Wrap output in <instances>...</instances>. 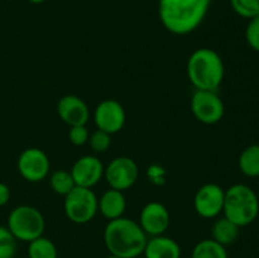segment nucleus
<instances>
[{"label": "nucleus", "mask_w": 259, "mask_h": 258, "mask_svg": "<svg viewBox=\"0 0 259 258\" xmlns=\"http://www.w3.org/2000/svg\"><path fill=\"white\" fill-rule=\"evenodd\" d=\"M210 4L211 0H159V19L168 32L189 34L201 24Z\"/></svg>", "instance_id": "nucleus-1"}, {"label": "nucleus", "mask_w": 259, "mask_h": 258, "mask_svg": "<svg viewBox=\"0 0 259 258\" xmlns=\"http://www.w3.org/2000/svg\"><path fill=\"white\" fill-rule=\"evenodd\" d=\"M147 234L139 223L128 218L109 220L104 229V243L113 255L120 258H137L143 254Z\"/></svg>", "instance_id": "nucleus-2"}, {"label": "nucleus", "mask_w": 259, "mask_h": 258, "mask_svg": "<svg viewBox=\"0 0 259 258\" xmlns=\"http://www.w3.org/2000/svg\"><path fill=\"white\" fill-rule=\"evenodd\" d=\"M224 62L211 48H199L187 61V76L197 90L215 91L224 80Z\"/></svg>", "instance_id": "nucleus-3"}, {"label": "nucleus", "mask_w": 259, "mask_h": 258, "mask_svg": "<svg viewBox=\"0 0 259 258\" xmlns=\"http://www.w3.org/2000/svg\"><path fill=\"white\" fill-rule=\"evenodd\" d=\"M223 212L239 228L252 224L259 214V199L254 190L244 184H235L225 191Z\"/></svg>", "instance_id": "nucleus-4"}, {"label": "nucleus", "mask_w": 259, "mask_h": 258, "mask_svg": "<svg viewBox=\"0 0 259 258\" xmlns=\"http://www.w3.org/2000/svg\"><path fill=\"white\" fill-rule=\"evenodd\" d=\"M7 228L15 239L29 243L43 235L46 228L45 217L37 207L20 205L9 212Z\"/></svg>", "instance_id": "nucleus-5"}, {"label": "nucleus", "mask_w": 259, "mask_h": 258, "mask_svg": "<svg viewBox=\"0 0 259 258\" xmlns=\"http://www.w3.org/2000/svg\"><path fill=\"white\" fill-rule=\"evenodd\" d=\"M63 210L72 223L86 224L98 212V197L91 189L76 186L65 196Z\"/></svg>", "instance_id": "nucleus-6"}, {"label": "nucleus", "mask_w": 259, "mask_h": 258, "mask_svg": "<svg viewBox=\"0 0 259 258\" xmlns=\"http://www.w3.org/2000/svg\"><path fill=\"white\" fill-rule=\"evenodd\" d=\"M191 110L200 123L212 125L223 119L225 106L215 91L196 90L191 99Z\"/></svg>", "instance_id": "nucleus-7"}, {"label": "nucleus", "mask_w": 259, "mask_h": 258, "mask_svg": "<svg viewBox=\"0 0 259 258\" xmlns=\"http://www.w3.org/2000/svg\"><path fill=\"white\" fill-rule=\"evenodd\" d=\"M104 176L110 189L124 191L131 189L138 180V164L129 157H116L104 169Z\"/></svg>", "instance_id": "nucleus-8"}, {"label": "nucleus", "mask_w": 259, "mask_h": 258, "mask_svg": "<svg viewBox=\"0 0 259 258\" xmlns=\"http://www.w3.org/2000/svg\"><path fill=\"white\" fill-rule=\"evenodd\" d=\"M18 171L28 182H39L47 177L50 172V159L39 148H27L18 158Z\"/></svg>", "instance_id": "nucleus-9"}, {"label": "nucleus", "mask_w": 259, "mask_h": 258, "mask_svg": "<svg viewBox=\"0 0 259 258\" xmlns=\"http://www.w3.org/2000/svg\"><path fill=\"white\" fill-rule=\"evenodd\" d=\"M225 191L217 184H205L194 197L195 211L204 219H212L223 212Z\"/></svg>", "instance_id": "nucleus-10"}, {"label": "nucleus", "mask_w": 259, "mask_h": 258, "mask_svg": "<svg viewBox=\"0 0 259 258\" xmlns=\"http://www.w3.org/2000/svg\"><path fill=\"white\" fill-rule=\"evenodd\" d=\"M94 120L100 131L106 132L111 136L121 131L125 124V111L119 101L108 99L96 106L94 113Z\"/></svg>", "instance_id": "nucleus-11"}, {"label": "nucleus", "mask_w": 259, "mask_h": 258, "mask_svg": "<svg viewBox=\"0 0 259 258\" xmlns=\"http://www.w3.org/2000/svg\"><path fill=\"white\" fill-rule=\"evenodd\" d=\"M171 217L163 204L157 201L148 202L142 209L139 217V225L147 235L156 237L162 235L169 227Z\"/></svg>", "instance_id": "nucleus-12"}, {"label": "nucleus", "mask_w": 259, "mask_h": 258, "mask_svg": "<svg viewBox=\"0 0 259 258\" xmlns=\"http://www.w3.org/2000/svg\"><path fill=\"white\" fill-rule=\"evenodd\" d=\"M104 169L105 168L98 157L83 156L73 163L70 172L76 186L91 189L104 176Z\"/></svg>", "instance_id": "nucleus-13"}, {"label": "nucleus", "mask_w": 259, "mask_h": 258, "mask_svg": "<svg viewBox=\"0 0 259 258\" xmlns=\"http://www.w3.org/2000/svg\"><path fill=\"white\" fill-rule=\"evenodd\" d=\"M57 113L61 120L68 126L86 125L90 118L88 105L76 95H66L57 104Z\"/></svg>", "instance_id": "nucleus-14"}, {"label": "nucleus", "mask_w": 259, "mask_h": 258, "mask_svg": "<svg viewBox=\"0 0 259 258\" xmlns=\"http://www.w3.org/2000/svg\"><path fill=\"white\" fill-rule=\"evenodd\" d=\"M143 254L146 258H181V247L172 238L156 235L147 240Z\"/></svg>", "instance_id": "nucleus-15"}, {"label": "nucleus", "mask_w": 259, "mask_h": 258, "mask_svg": "<svg viewBox=\"0 0 259 258\" xmlns=\"http://www.w3.org/2000/svg\"><path fill=\"white\" fill-rule=\"evenodd\" d=\"M125 207V197H124L123 191H119V190H108L98 200V210L108 220H114L123 217Z\"/></svg>", "instance_id": "nucleus-16"}, {"label": "nucleus", "mask_w": 259, "mask_h": 258, "mask_svg": "<svg viewBox=\"0 0 259 258\" xmlns=\"http://www.w3.org/2000/svg\"><path fill=\"white\" fill-rule=\"evenodd\" d=\"M240 228L237 224H234L233 222H230L229 219H227L225 217L220 218L217 222L212 224L211 228V239H214L215 242L220 243L224 247L235 243V240L239 237Z\"/></svg>", "instance_id": "nucleus-17"}, {"label": "nucleus", "mask_w": 259, "mask_h": 258, "mask_svg": "<svg viewBox=\"0 0 259 258\" xmlns=\"http://www.w3.org/2000/svg\"><path fill=\"white\" fill-rule=\"evenodd\" d=\"M239 169L247 177H259V144H250L239 156Z\"/></svg>", "instance_id": "nucleus-18"}, {"label": "nucleus", "mask_w": 259, "mask_h": 258, "mask_svg": "<svg viewBox=\"0 0 259 258\" xmlns=\"http://www.w3.org/2000/svg\"><path fill=\"white\" fill-rule=\"evenodd\" d=\"M190 258H229L227 247L214 239H202L194 247Z\"/></svg>", "instance_id": "nucleus-19"}, {"label": "nucleus", "mask_w": 259, "mask_h": 258, "mask_svg": "<svg viewBox=\"0 0 259 258\" xmlns=\"http://www.w3.org/2000/svg\"><path fill=\"white\" fill-rule=\"evenodd\" d=\"M29 258H58V250L55 243L46 237H39L28 244Z\"/></svg>", "instance_id": "nucleus-20"}, {"label": "nucleus", "mask_w": 259, "mask_h": 258, "mask_svg": "<svg viewBox=\"0 0 259 258\" xmlns=\"http://www.w3.org/2000/svg\"><path fill=\"white\" fill-rule=\"evenodd\" d=\"M50 184L53 191L61 196H66L76 187L72 175L66 169H58V171L53 172L50 179Z\"/></svg>", "instance_id": "nucleus-21"}, {"label": "nucleus", "mask_w": 259, "mask_h": 258, "mask_svg": "<svg viewBox=\"0 0 259 258\" xmlns=\"http://www.w3.org/2000/svg\"><path fill=\"white\" fill-rule=\"evenodd\" d=\"M230 7L235 14L245 19L258 17L259 0H230Z\"/></svg>", "instance_id": "nucleus-22"}, {"label": "nucleus", "mask_w": 259, "mask_h": 258, "mask_svg": "<svg viewBox=\"0 0 259 258\" xmlns=\"http://www.w3.org/2000/svg\"><path fill=\"white\" fill-rule=\"evenodd\" d=\"M17 239L7 227L0 225V258H14Z\"/></svg>", "instance_id": "nucleus-23"}, {"label": "nucleus", "mask_w": 259, "mask_h": 258, "mask_svg": "<svg viewBox=\"0 0 259 258\" xmlns=\"http://www.w3.org/2000/svg\"><path fill=\"white\" fill-rule=\"evenodd\" d=\"M89 143H90V147L95 152H99V153L105 152L111 144L110 134L98 129L95 133H93L89 137Z\"/></svg>", "instance_id": "nucleus-24"}, {"label": "nucleus", "mask_w": 259, "mask_h": 258, "mask_svg": "<svg viewBox=\"0 0 259 258\" xmlns=\"http://www.w3.org/2000/svg\"><path fill=\"white\" fill-rule=\"evenodd\" d=\"M245 40L255 52H259V17L249 19L245 28Z\"/></svg>", "instance_id": "nucleus-25"}, {"label": "nucleus", "mask_w": 259, "mask_h": 258, "mask_svg": "<svg viewBox=\"0 0 259 258\" xmlns=\"http://www.w3.org/2000/svg\"><path fill=\"white\" fill-rule=\"evenodd\" d=\"M68 138H70V142L73 146H83L89 141V131L86 125L70 126Z\"/></svg>", "instance_id": "nucleus-26"}, {"label": "nucleus", "mask_w": 259, "mask_h": 258, "mask_svg": "<svg viewBox=\"0 0 259 258\" xmlns=\"http://www.w3.org/2000/svg\"><path fill=\"white\" fill-rule=\"evenodd\" d=\"M10 199V189L7 184L0 182V207L5 206Z\"/></svg>", "instance_id": "nucleus-27"}, {"label": "nucleus", "mask_w": 259, "mask_h": 258, "mask_svg": "<svg viewBox=\"0 0 259 258\" xmlns=\"http://www.w3.org/2000/svg\"><path fill=\"white\" fill-rule=\"evenodd\" d=\"M29 3H32V4H42V3H45L46 0H28Z\"/></svg>", "instance_id": "nucleus-28"}, {"label": "nucleus", "mask_w": 259, "mask_h": 258, "mask_svg": "<svg viewBox=\"0 0 259 258\" xmlns=\"http://www.w3.org/2000/svg\"><path fill=\"white\" fill-rule=\"evenodd\" d=\"M106 258H120V257H116V255L110 254V255H108V257H106Z\"/></svg>", "instance_id": "nucleus-29"}, {"label": "nucleus", "mask_w": 259, "mask_h": 258, "mask_svg": "<svg viewBox=\"0 0 259 258\" xmlns=\"http://www.w3.org/2000/svg\"><path fill=\"white\" fill-rule=\"evenodd\" d=\"M258 17H259V13H258Z\"/></svg>", "instance_id": "nucleus-30"}]
</instances>
